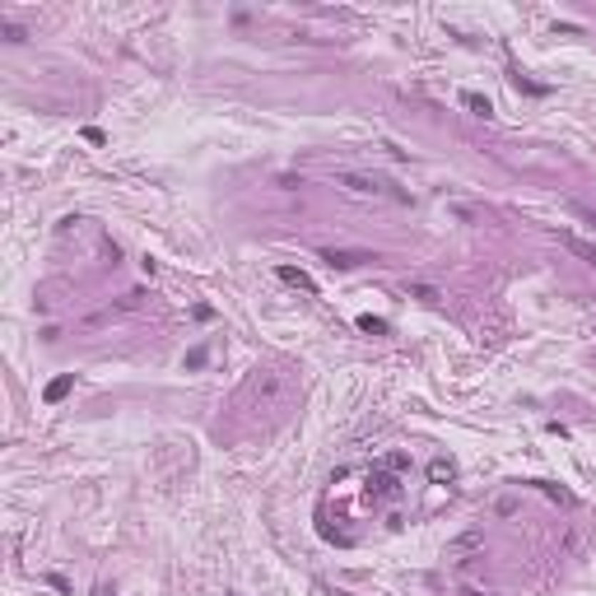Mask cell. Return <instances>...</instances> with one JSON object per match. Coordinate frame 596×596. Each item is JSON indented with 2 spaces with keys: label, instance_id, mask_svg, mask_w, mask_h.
<instances>
[{
  "label": "cell",
  "instance_id": "3",
  "mask_svg": "<svg viewBox=\"0 0 596 596\" xmlns=\"http://www.w3.org/2000/svg\"><path fill=\"white\" fill-rule=\"evenodd\" d=\"M275 275H280L284 284H293V289H303V293H313V289H317V284H313V275H308V271H298V266H280Z\"/></svg>",
  "mask_w": 596,
  "mask_h": 596
},
{
  "label": "cell",
  "instance_id": "7",
  "mask_svg": "<svg viewBox=\"0 0 596 596\" xmlns=\"http://www.w3.org/2000/svg\"><path fill=\"white\" fill-rule=\"evenodd\" d=\"M452 475H457V466H452L448 457L429 461V480H433V485H452Z\"/></svg>",
  "mask_w": 596,
  "mask_h": 596
},
{
  "label": "cell",
  "instance_id": "9",
  "mask_svg": "<svg viewBox=\"0 0 596 596\" xmlns=\"http://www.w3.org/2000/svg\"><path fill=\"white\" fill-rule=\"evenodd\" d=\"M461 103H466V108L475 112V117H489V112H494V108H489V98H480V94H466Z\"/></svg>",
  "mask_w": 596,
  "mask_h": 596
},
{
  "label": "cell",
  "instance_id": "1",
  "mask_svg": "<svg viewBox=\"0 0 596 596\" xmlns=\"http://www.w3.org/2000/svg\"><path fill=\"white\" fill-rule=\"evenodd\" d=\"M322 261H326V266H335V271H354V266L378 261V256H373V252H335V247H331V252H322Z\"/></svg>",
  "mask_w": 596,
  "mask_h": 596
},
{
  "label": "cell",
  "instance_id": "8",
  "mask_svg": "<svg viewBox=\"0 0 596 596\" xmlns=\"http://www.w3.org/2000/svg\"><path fill=\"white\" fill-rule=\"evenodd\" d=\"M531 485H540V494H550V499H559V503H573V494L559 489V485H550V480H531Z\"/></svg>",
  "mask_w": 596,
  "mask_h": 596
},
{
  "label": "cell",
  "instance_id": "5",
  "mask_svg": "<svg viewBox=\"0 0 596 596\" xmlns=\"http://www.w3.org/2000/svg\"><path fill=\"white\" fill-rule=\"evenodd\" d=\"M340 186H350V191H382L387 182H378V177H363V173H340Z\"/></svg>",
  "mask_w": 596,
  "mask_h": 596
},
{
  "label": "cell",
  "instance_id": "15",
  "mask_svg": "<svg viewBox=\"0 0 596 596\" xmlns=\"http://www.w3.org/2000/svg\"><path fill=\"white\" fill-rule=\"evenodd\" d=\"M331 596H350V592H331Z\"/></svg>",
  "mask_w": 596,
  "mask_h": 596
},
{
  "label": "cell",
  "instance_id": "14",
  "mask_svg": "<svg viewBox=\"0 0 596 596\" xmlns=\"http://www.w3.org/2000/svg\"><path fill=\"white\" fill-rule=\"evenodd\" d=\"M573 215H582V219H587V224H592V228H596V210H587V206H573Z\"/></svg>",
  "mask_w": 596,
  "mask_h": 596
},
{
  "label": "cell",
  "instance_id": "17",
  "mask_svg": "<svg viewBox=\"0 0 596 596\" xmlns=\"http://www.w3.org/2000/svg\"><path fill=\"white\" fill-rule=\"evenodd\" d=\"M228 596H233V592H228Z\"/></svg>",
  "mask_w": 596,
  "mask_h": 596
},
{
  "label": "cell",
  "instance_id": "2",
  "mask_svg": "<svg viewBox=\"0 0 596 596\" xmlns=\"http://www.w3.org/2000/svg\"><path fill=\"white\" fill-rule=\"evenodd\" d=\"M368 494H373V499H396V494H401V485H396V475H391V470H373V475H368Z\"/></svg>",
  "mask_w": 596,
  "mask_h": 596
},
{
  "label": "cell",
  "instance_id": "11",
  "mask_svg": "<svg viewBox=\"0 0 596 596\" xmlns=\"http://www.w3.org/2000/svg\"><path fill=\"white\" fill-rule=\"evenodd\" d=\"M410 293H415V298H424V303H438V298H443V293L429 289V284H410Z\"/></svg>",
  "mask_w": 596,
  "mask_h": 596
},
{
  "label": "cell",
  "instance_id": "4",
  "mask_svg": "<svg viewBox=\"0 0 596 596\" xmlns=\"http://www.w3.org/2000/svg\"><path fill=\"white\" fill-rule=\"evenodd\" d=\"M559 243H564L573 256H582L587 266H596V243H582V238H573V233H559Z\"/></svg>",
  "mask_w": 596,
  "mask_h": 596
},
{
  "label": "cell",
  "instance_id": "16",
  "mask_svg": "<svg viewBox=\"0 0 596 596\" xmlns=\"http://www.w3.org/2000/svg\"><path fill=\"white\" fill-rule=\"evenodd\" d=\"M103 596H112V592H103Z\"/></svg>",
  "mask_w": 596,
  "mask_h": 596
},
{
  "label": "cell",
  "instance_id": "12",
  "mask_svg": "<svg viewBox=\"0 0 596 596\" xmlns=\"http://www.w3.org/2000/svg\"><path fill=\"white\" fill-rule=\"evenodd\" d=\"M387 466H391V470H410V457H405V452H391Z\"/></svg>",
  "mask_w": 596,
  "mask_h": 596
},
{
  "label": "cell",
  "instance_id": "13",
  "mask_svg": "<svg viewBox=\"0 0 596 596\" xmlns=\"http://www.w3.org/2000/svg\"><path fill=\"white\" fill-rule=\"evenodd\" d=\"M186 368H206V350H201V345H196V350L186 354Z\"/></svg>",
  "mask_w": 596,
  "mask_h": 596
},
{
  "label": "cell",
  "instance_id": "10",
  "mask_svg": "<svg viewBox=\"0 0 596 596\" xmlns=\"http://www.w3.org/2000/svg\"><path fill=\"white\" fill-rule=\"evenodd\" d=\"M359 331H368V335H387V322H382V317H359Z\"/></svg>",
  "mask_w": 596,
  "mask_h": 596
},
{
  "label": "cell",
  "instance_id": "6",
  "mask_svg": "<svg viewBox=\"0 0 596 596\" xmlns=\"http://www.w3.org/2000/svg\"><path fill=\"white\" fill-rule=\"evenodd\" d=\"M70 387H75V373H66V378H56V382H47V391H42V396H47V405H56V401H66V396H70Z\"/></svg>",
  "mask_w": 596,
  "mask_h": 596
}]
</instances>
